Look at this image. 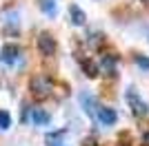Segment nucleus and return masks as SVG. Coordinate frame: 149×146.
I'll use <instances>...</instances> for the list:
<instances>
[{
	"label": "nucleus",
	"mask_w": 149,
	"mask_h": 146,
	"mask_svg": "<svg viewBox=\"0 0 149 146\" xmlns=\"http://www.w3.org/2000/svg\"><path fill=\"white\" fill-rule=\"evenodd\" d=\"M29 89H31V95L33 97H47L51 91V80L47 78V75H33L29 82Z\"/></svg>",
	"instance_id": "obj_2"
},
{
	"label": "nucleus",
	"mask_w": 149,
	"mask_h": 146,
	"mask_svg": "<svg viewBox=\"0 0 149 146\" xmlns=\"http://www.w3.org/2000/svg\"><path fill=\"white\" fill-rule=\"evenodd\" d=\"M98 120L105 124V126H111L113 122L118 120V113L113 109H107V106H100V111H98Z\"/></svg>",
	"instance_id": "obj_6"
},
{
	"label": "nucleus",
	"mask_w": 149,
	"mask_h": 146,
	"mask_svg": "<svg viewBox=\"0 0 149 146\" xmlns=\"http://www.w3.org/2000/svg\"><path fill=\"white\" fill-rule=\"evenodd\" d=\"M31 120H33V124H38V126H45V124H49V122H51V115L47 113V111H42V109H33Z\"/></svg>",
	"instance_id": "obj_9"
},
{
	"label": "nucleus",
	"mask_w": 149,
	"mask_h": 146,
	"mask_svg": "<svg viewBox=\"0 0 149 146\" xmlns=\"http://www.w3.org/2000/svg\"><path fill=\"white\" fill-rule=\"evenodd\" d=\"M147 38H149V27H147Z\"/></svg>",
	"instance_id": "obj_16"
},
{
	"label": "nucleus",
	"mask_w": 149,
	"mask_h": 146,
	"mask_svg": "<svg viewBox=\"0 0 149 146\" xmlns=\"http://www.w3.org/2000/svg\"><path fill=\"white\" fill-rule=\"evenodd\" d=\"M18 58H20V47L18 44L9 42V44H5V47L0 49V62H5V64H16Z\"/></svg>",
	"instance_id": "obj_4"
},
{
	"label": "nucleus",
	"mask_w": 149,
	"mask_h": 146,
	"mask_svg": "<svg viewBox=\"0 0 149 146\" xmlns=\"http://www.w3.org/2000/svg\"><path fill=\"white\" fill-rule=\"evenodd\" d=\"M125 100H127V104H129V109H131V113H134V115H138V117L149 115V104L145 102L140 95H138L136 89H127Z\"/></svg>",
	"instance_id": "obj_1"
},
{
	"label": "nucleus",
	"mask_w": 149,
	"mask_h": 146,
	"mask_svg": "<svg viewBox=\"0 0 149 146\" xmlns=\"http://www.w3.org/2000/svg\"><path fill=\"white\" fill-rule=\"evenodd\" d=\"M143 140H145V144H149V131H145V135H143Z\"/></svg>",
	"instance_id": "obj_14"
},
{
	"label": "nucleus",
	"mask_w": 149,
	"mask_h": 146,
	"mask_svg": "<svg viewBox=\"0 0 149 146\" xmlns=\"http://www.w3.org/2000/svg\"><path fill=\"white\" fill-rule=\"evenodd\" d=\"M80 67H82V71H85V75H87V78H98V64H96V62L93 60H89V58H82L80 60Z\"/></svg>",
	"instance_id": "obj_7"
},
{
	"label": "nucleus",
	"mask_w": 149,
	"mask_h": 146,
	"mask_svg": "<svg viewBox=\"0 0 149 146\" xmlns=\"http://www.w3.org/2000/svg\"><path fill=\"white\" fill-rule=\"evenodd\" d=\"M47 146H62V144H60V142H58V144H47Z\"/></svg>",
	"instance_id": "obj_15"
},
{
	"label": "nucleus",
	"mask_w": 149,
	"mask_h": 146,
	"mask_svg": "<svg viewBox=\"0 0 149 146\" xmlns=\"http://www.w3.org/2000/svg\"><path fill=\"white\" fill-rule=\"evenodd\" d=\"M69 16H71V22L78 24V27H82V24H85V20H87L85 11H82L78 5H71V7H69Z\"/></svg>",
	"instance_id": "obj_8"
},
{
	"label": "nucleus",
	"mask_w": 149,
	"mask_h": 146,
	"mask_svg": "<svg viewBox=\"0 0 149 146\" xmlns=\"http://www.w3.org/2000/svg\"><path fill=\"white\" fill-rule=\"evenodd\" d=\"M136 62H138V67H140V69H149V58H140V55H138Z\"/></svg>",
	"instance_id": "obj_13"
},
{
	"label": "nucleus",
	"mask_w": 149,
	"mask_h": 146,
	"mask_svg": "<svg viewBox=\"0 0 149 146\" xmlns=\"http://www.w3.org/2000/svg\"><path fill=\"white\" fill-rule=\"evenodd\" d=\"M38 49H40V53L45 55V58H51V55L56 53V38L51 36V33H47V31H42L40 36H38Z\"/></svg>",
	"instance_id": "obj_3"
},
{
	"label": "nucleus",
	"mask_w": 149,
	"mask_h": 146,
	"mask_svg": "<svg viewBox=\"0 0 149 146\" xmlns=\"http://www.w3.org/2000/svg\"><path fill=\"white\" fill-rule=\"evenodd\" d=\"M11 126V115L7 111H0V131H7Z\"/></svg>",
	"instance_id": "obj_12"
},
{
	"label": "nucleus",
	"mask_w": 149,
	"mask_h": 146,
	"mask_svg": "<svg viewBox=\"0 0 149 146\" xmlns=\"http://www.w3.org/2000/svg\"><path fill=\"white\" fill-rule=\"evenodd\" d=\"M80 104H82V109H85V113H87L89 117L98 115L100 106H98V100H96L91 93H80Z\"/></svg>",
	"instance_id": "obj_5"
},
{
	"label": "nucleus",
	"mask_w": 149,
	"mask_h": 146,
	"mask_svg": "<svg viewBox=\"0 0 149 146\" xmlns=\"http://www.w3.org/2000/svg\"><path fill=\"white\" fill-rule=\"evenodd\" d=\"M102 64H105V69L109 73H116V64H118V55L113 53L111 58H109V55H105V60H102Z\"/></svg>",
	"instance_id": "obj_11"
},
{
	"label": "nucleus",
	"mask_w": 149,
	"mask_h": 146,
	"mask_svg": "<svg viewBox=\"0 0 149 146\" xmlns=\"http://www.w3.org/2000/svg\"><path fill=\"white\" fill-rule=\"evenodd\" d=\"M40 9H42L47 16H51V18H54V16H56V11H58L54 0H40Z\"/></svg>",
	"instance_id": "obj_10"
}]
</instances>
